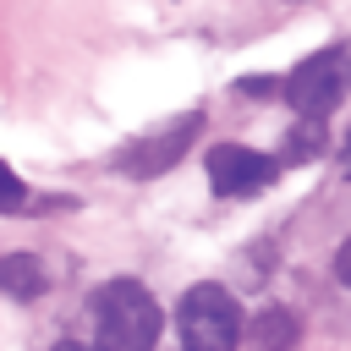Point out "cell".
<instances>
[{
  "mask_svg": "<svg viewBox=\"0 0 351 351\" xmlns=\"http://www.w3.org/2000/svg\"><path fill=\"white\" fill-rule=\"evenodd\" d=\"M165 329L159 302L137 280H104L93 291V346L99 351H154Z\"/></svg>",
  "mask_w": 351,
  "mask_h": 351,
  "instance_id": "1",
  "label": "cell"
},
{
  "mask_svg": "<svg viewBox=\"0 0 351 351\" xmlns=\"http://www.w3.org/2000/svg\"><path fill=\"white\" fill-rule=\"evenodd\" d=\"M176 329H181V351H236L247 313L219 280H203L176 302Z\"/></svg>",
  "mask_w": 351,
  "mask_h": 351,
  "instance_id": "2",
  "label": "cell"
},
{
  "mask_svg": "<svg viewBox=\"0 0 351 351\" xmlns=\"http://www.w3.org/2000/svg\"><path fill=\"white\" fill-rule=\"evenodd\" d=\"M351 93V49L346 44H324V49H313L291 77H285V99H291V110L296 115H335L340 110V99Z\"/></svg>",
  "mask_w": 351,
  "mask_h": 351,
  "instance_id": "3",
  "label": "cell"
},
{
  "mask_svg": "<svg viewBox=\"0 0 351 351\" xmlns=\"http://www.w3.org/2000/svg\"><path fill=\"white\" fill-rule=\"evenodd\" d=\"M280 176V159L247 148V143H214L208 148V186L219 197H252L263 186H274Z\"/></svg>",
  "mask_w": 351,
  "mask_h": 351,
  "instance_id": "4",
  "label": "cell"
},
{
  "mask_svg": "<svg viewBox=\"0 0 351 351\" xmlns=\"http://www.w3.org/2000/svg\"><path fill=\"white\" fill-rule=\"evenodd\" d=\"M203 132V110H186L181 121H170V126H159L154 137H143L137 148H126V154H115V170H126V176H165L170 165H181V154L192 148V137Z\"/></svg>",
  "mask_w": 351,
  "mask_h": 351,
  "instance_id": "5",
  "label": "cell"
},
{
  "mask_svg": "<svg viewBox=\"0 0 351 351\" xmlns=\"http://www.w3.org/2000/svg\"><path fill=\"white\" fill-rule=\"evenodd\" d=\"M241 340H247V351H296L302 324H296L291 307H258V313L247 318Z\"/></svg>",
  "mask_w": 351,
  "mask_h": 351,
  "instance_id": "6",
  "label": "cell"
},
{
  "mask_svg": "<svg viewBox=\"0 0 351 351\" xmlns=\"http://www.w3.org/2000/svg\"><path fill=\"white\" fill-rule=\"evenodd\" d=\"M44 285H49L44 258H33V252H5V258H0V291H5V296L33 302V296H44Z\"/></svg>",
  "mask_w": 351,
  "mask_h": 351,
  "instance_id": "7",
  "label": "cell"
},
{
  "mask_svg": "<svg viewBox=\"0 0 351 351\" xmlns=\"http://www.w3.org/2000/svg\"><path fill=\"white\" fill-rule=\"evenodd\" d=\"M324 143H329V132H324V121H318V115H296V126L285 132V148H280V165H307V159H318V154H324Z\"/></svg>",
  "mask_w": 351,
  "mask_h": 351,
  "instance_id": "8",
  "label": "cell"
},
{
  "mask_svg": "<svg viewBox=\"0 0 351 351\" xmlns=\"http://www.w3.org/2000/svg\"><path fill=\"white\" fill-rule=\"evenodd\" d=\"M22 203H27V186H22L16 170L0 159V208H22Z\"/></svg>",
  "mask_w": 351,
  "mask_h": 351,
  "instance_id": "9",
  "label": "cell"
},
{
  "mask_svg": "<svg viewBox=\"0 0 351 351\" xmlns=\"http://www.w3.org/2000/svg\"><path fill=\"white\" fill-rule=\"evenodd\" d=\"M236 93H247V99H274V93H285V82L263 71V77H241V82H236Z\"/></svg>",
  "mask_w": 351,
  "mask_h": 351,
  "instance_id": "10",
  "label": "cell"
},
{
  "mask_svg": "<svg viewBox=\"0 0 351 351\" xmlns=\"http://www.w3.org/2000/svg\"><path fill=\"white\" fill-rule=\"evenodd\" d=\"M335 280H340V285L351 291V236H346V241L335 247Z\"/></svg>",
  "mask_w": 351,
  "mask_h": 351,
  "instance_id": "11",
  "label": "cell"
},
{
  "mask_svg": "<svg viewBox=\"0 0 351 351\" xmlns=\"http://www.w3.org/2000/svg\"><path fill=\"white\" fill-rule=\"evenodd\" d=\"M49 351H99V346H82V340H60V346H49Z\"/></svg>",
  "mask_w": 351,
  "mask_h": 351,
  "instance_id": "12",
  "label": "cell"
},
{
  "mask_svg": "<svg viewBox=\"0 0 351 351\" xmlns=\"http://www.w3.org/2000/svg\"><path fill=\"white\" fill-rule=\"evenodd\" d=\"M346 165H351V143H346Z\"/></svg>",
  "mask_w": 351,
  "mask_h": 351,
  "instance_id": "13",
  "label": "cell"
}]
</instances>
